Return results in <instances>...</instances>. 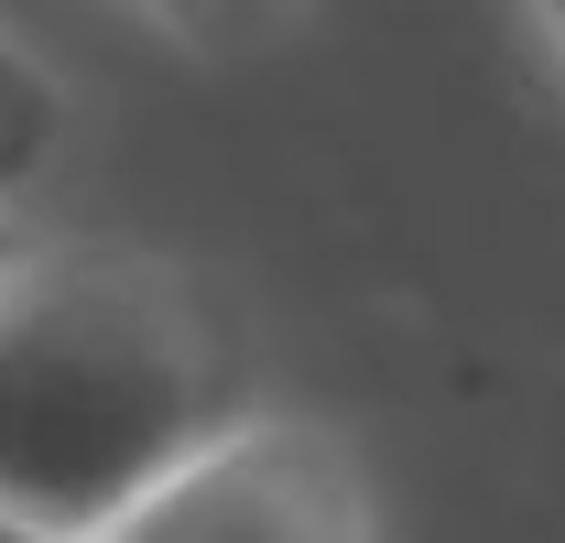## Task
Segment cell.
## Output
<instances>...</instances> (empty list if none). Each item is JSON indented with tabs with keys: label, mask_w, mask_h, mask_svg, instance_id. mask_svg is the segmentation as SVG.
<instances>
[{
	"label": "cell",
	"mask_w": 565,
	"mask_h": 543,
	"mask_svg": "<svg viewBox=\"0 0 565 543\" xmlns=\"http://www.w3.org/2000/svg\"><path fill=\"white\" fill-rule=\"evenodd\" d=\"M239 338L196 272L44 228L0 283V522L98 543L239 424Z\"/></svg>",
	"instance_id": "1"
},
{
	"label": "cell",
	"mask_w": 565,
	"mask_h": 543,
	"mask_svg": "<svg viewBox=\"0 0 565 543\" xmlns=\"http://www.w3.org/2000/svg\"><path fill=\"white\" fill-rule=\"evenodd\" d=\"M152 33H185V44H262V33H305V11H152Z\"/></svg>",
	"instance_id": "4"
},
{
	"label": "cell",
	"mask_w": 565,
	"mask_h": 543,
	"mask_svg": "<svg viewBox=\"0 0 565 543\" xmlns=\"http://www.w3.org/2000/svg\"><path fill=\"white\" fill-rule=\"evenodd\" d=\"M0 543H44V533H22V522H0Z\"/></svg>",
	"instance_id": "7"
},
{
	"label": "cell",
	"mask_w": 565,
	"mask_h": 543,
	"mask_svg": "<svg viewBox=\"0 0 565 543\" xmlns=\"http://www.w3.org/2000/svg\"><path fill=\"white\" fill-rule=\"evenodd\" d=\"M98 543H381V489L327 413H239Z\"/></svg>",
	"instance_id": "2"
},
{
	"label": "cell",
	"mask_w": 565,
	"mask_h": 543,
	"mask_svg": "<svg viewBox=\"0 0 565 543\" xmlns=\"http://www.w3.org/2000/svg\"><path fill=\"white\" fill-rule=\"evenodd\" d=\"M76 120H87V98H76V76L33 44V33H11L0 22V217H22L33 228V206L66 185L76 163Z\"/></svg>",
	"instance_id": "3"
},
{
	"label": "cell",
	"mask_w": 565,
	"mask_h": 543,
	"mask_svg": "<svg viewBox=\"0 0 565 543\" xmlns=\"http://www.w3.org/2000/svg\"><path fill=\"white\" fill-rule=\"evenodd\" d=\"M533 44H555V66H565V0H544V11H533Z\"/></svg>",
	"instance_id": "6"
},
{
	"label": "cell",
	"mask_w": 565,
	"mask_h": 543,
	"mask_svg": "<svg viewBox=\"0 0 565 543\" xmlns=\"http://www.w3.org/2000/svg\"><path fill=\"white\" fill-rule=\"evenodd\" d=\"M33 239H44V228H22V217H0V283H11V262H22Z\"/></svg>",
	"instance_id": "5"
}]
</instances>
